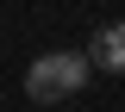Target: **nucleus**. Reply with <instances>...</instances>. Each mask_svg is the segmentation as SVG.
Here are the masks:
<instances>
[{"label":"nucleus","mask_w":125,"mask_h":112,"mask_svg":"<svg viewBox=\"0 0 125 112\" xmlns=\"http://www.w3.org/2000/svg\"><path fill=\"white\" fill-rule=\"evenodd\" d=\"M88 62L94 56H81V50H50V56H38L25 69V94L38 106H56V100H69V94L88 87Z\"/></svg>","instance_id":"1"},{"label":"nucleus","mask_w":125,"mask_h":112,"mask_svg":"<svg viewBox=\"0 0 125 112\" xmlns=\"http://www.w3.org/2000/svg\"><path fill=\"white\" fill-rule=\"evenodd\" d=\"M88 56L100 69H113V75H125V19H113V25H100L88 37Z\"/></svg>","instance_id":"2"}]
</instances>
